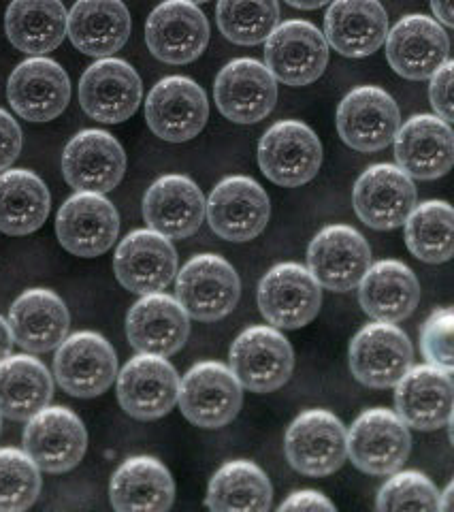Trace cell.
I'll return each instance as SVG.
<instances>
[{
	"label": "cell",
	"mask_w": 454,
	"mask_h": 512,
	"mask_svg": "<svg viewBox=\"0 0 454 512\" xmlns=\"http://www.w3.org/2000/svg\"><path fill=\"white\" fill-rule=\"evenodd\" d=\"M284 453L299 474L331 476L348 459L346 427L329 410H305L286 429Z\"/></svg>",
	"instance_id": "7a4b0ae2"
},
{
	"label": "cell",
	"mask_w": 454,
	"mask_h": 512,
	"mask_svg": "<svg viewBox=\"0 0 454 512\" xmlns=\"http://www.w3.org/2000/svg\"><path fill=\"white\" fill-rule=\"evenodd\" d=\"M391 478L380 487L376 506L384 512L395 510H414V512H435L440 504V493H437L431 478L416 470H397L388 474Z\"/></svg>",
	"instance_id": "b9f144b4"
},
{
	"label": "cell",
	"mask_w": 454,
	"mask_h": 512,
	"mask_svg": "<svg viewBox=\"0 0 454 512\" xmlns=\"http://www.w3.org/2000/svg\"><path fill=\"white\" fill-rule=\"evenodd\" d=\"M7 323L13 342L32 355H43L56 350L67 338L71 316L67 303L50 288H28L13 301Z\"/></svg>",
	"instance_id": "4dcf8cb0"
},
{
	"label": "cell",
	"mask_w": 454,
	"mask_h": 512,
	"mask_svg": "<svg viewBox=\"0 0 454 512\" xmlns=\"http://www.w3.org/2000/svg\"><path fill=\"white\" fill-rule=\"evenodd\" d=\"M131 13L122 0H77L67 18V35L81 54L111 58L131 37Z\"/></svg>",
	"instance_id": "1f68e13d"
},
{
	"label": "cell",
	"mask_w": 454,
	"mask_h": 512,
	"mask_svg": "<svg viewBox=\"0 0 454 512\" xmlns=\"http://www.w3.org/2000/svg\"><path fill=\"white\" fill-rule=\"evenodd\" d=\"M337 133L348 148L374 154L391 146L401 114L395 99L378 86H359L350 90L337 107Z\"/></svg>",
	"instance_id": "9c48e42d"
},
{
	"label": "cell",
	"mask_w": 454,
	"mask_h": 512,
	"mask_svg": "<svg viewBox=\"0 0 454 512\" xmlns=\"http://www.w3.org/2000/svg\"><path fill=\"white\" fill-rule=\"evenodd\" d=\"M307 269L316 282L333 293H348L359 286L371 265L367 239L348 224L320 229L307 248Z\"/></svg>",
	"instance_id": "e0dca14e"
},
{
	"label": "cell",
	"mask_w": 454,
	"mask_h": 512,
	"mask_svg": "<svg viewBox=\"0 0 454 512\" xmlns=\"http://www.w3.org/2000/svg\"><path fill=\"white\" fill-rule=\"evenodd\" d=\"M322 291L312 271L299 263L271 267L258 284V308L275 329H301L320 312Z\"/></svg>",
	"instance_id": "8fae6325"
},
{
	"label": "cell",
	"mask_w": 454,
	"mask_h": 512,
	"mask_svg": "<svg viewBox=\"0 0 454 512\" xmlns=\"http://www.w3.org/2000/svg\"><path fill=\"white\" fill-rule=\"evenodd\" d=\"M190 335V316L167 293L141 295L126 316V338L137 352L171 357Z\"/></svg>",
	"instance_id": "4316f807"
},
{
	"label": "cell",
	"mask_w": 454,
	"mask_h": 512,
	"mask_svg": "<svg viewBox=\"0 0 454 512\" xmlns=\"http://www.w3.org/2000/svg\"><path fill=\"white\" fill-rule=\"evenodd\" d=\"M54 395V380L45 363L32 355H9L0 361V414L11 421H28Z\"/></svg>",
	"instance_id": "d590c367"
},
{
	"label": "cell",
	"mask_w": 454,
	"mask_h": 512,
	"mask_svg": "<svg viewBox=\"0 0 454 512\" xmlns=\"http://www.w3.org/2000/svg\"><path fill=\"white\" fill-rule=\"evenodd\" d=\"M271 500L273 489L263 468L248 459H233L209 480L205 504L214 512H265Z\"/></svg>",
	"instance_id": "74e56055"
},
{
	"label": "cell",
	"mask_w": 454,
	"mask_h": 512,
	"mask_svg": "<svg viewBox=\"0 0 454 512\" xmlns=\"http://www.w3.org/2000/svg\"><path fill=\"white\" fill-rule=\"evenodd\" d=\"M205 216L218 237L243 244L267 229L271 203L256 180L248 175H231L218 182L205 201Z\"/></svg>",
	"instance_id": "8992f818"
},
{
	"label": "cell",
	"mask_w": 454,
	"mask_h": 512,
	"mask_svg": "<svg viewBox=\"0 0 454 512\" xmlns=\"http://www.w3.org/2000/svg\"><path fill=\"white\" fill-rule=\"evenodd\" d=\"M284 3L290 5V7H295V9H301V11H314V9L329 5L331 0H284Z\"/></svg>",
	"instance_id": "681fc988"
},
{
	"label": "cell",
	"mask_w": 454,
	"mask_h": 512,
	"mask_svg": "<svg viewBox=\"0 0 454 512\" xmlns=\"http://www.w3.org/2000/svg\"><path fill=\"white\" fill-rule=\"evenodd\" d=\"M141 77L120 58H99L79 79V103L96 122L120 124L137 114Z\"/></svg>",
	"instance_id": "ac0fdd59"
},
{
	"label": "cell",
	"mask_w": 454,
	"mask_h": 512,
	"mask_svg": "<svg viewBox=\"0 0 454 512\" xmlns=\"http://www.w3.org/2000/svg\"><path fill=\"white\" fill-rule=\"evenodd\" d=\"M88 431L67 406H45L30 416L24 429V451L37 468L50 474L69 472L84 459Z\"/></svg>",
	"instance_id": "7c38bea8"
},
{
	"label": "cell",
	"mask_w": 454,
	"mask_h": 512,
	"mask_svg": "<svg viewBox=\"0 0 454 512\" xmlns=\"http://www.w3.org/2000/svg\"><path fill=\"white\" fill-rule=\"evenodd\" d=\"M177 404L192 425L220 429L241 410L243 387L231 367L218 361H201L180 380Z\"/></svg>",
	"instance_id": "5b68a950"
},
{
	"label": "cell",
	"mask_w": 454,
	"mask_h": 512,
	"mask_svg": "<svg viewBox=\"0 0 454 512\" xmlns=\"http://www.w3.org/2000/svg\"><path fill=\"white\" fill-rule=\"evenodd\" d=\"M397 167L416 180H437L454 160V135L450 124L433 114L405 120L393 139Z\"/></svg>",
	"instance_id": "83f0119b"
},
{
	"label": "cell",
	"mask_w": 454,
	"mask_h": 512,
	"mask_svg": "<svg viewBox=\"0 0 454 512\" xmlns=\"http://www.w3.org/2000/svg\"><path fill=\"white\" fill-rule=\"evenodd\" d=\"M352 205L369 229L393 231L403 227L416 207V186L397 165H371L354 184Z\"/></svg>",
	"instance_id": "2e32d148"
},
{
	"label": "cell",
	"mask_w": 454,
	"mask_h": 512,
	"mask_svg": "<svg viewBox=\"0 0 454 512\" xmlns=\"http://www.w3.org/2000/svg\"><path fill=\"white\" fill-rule=\"evenodd\" d=\"M399 419L418 431H435L452 423V372L435 365H416L395 384Z\"/></svg>",
	"instance_id": "484cf974"
},
{
	"label": "cell",
	"mask_w": 454,
	"mask_h": 512,
	"mask_svg": "<svg viewBox=\"0 0 454 512\" xmlns=\"http://www.w3.org/2000/svg\"><path fill=\"white\" fill-rule=\"evenodd\" d=\"M414 348L408 335L393 323L365 325L350 342V372L365 387H395L410 370Z\"/></svg>",
	"instance_id": "5bb4252c"
},
{
	"label": "cell",
	"mask_w": 454,
	"mask_h": 512,
	"mask_svg": "<svg viewBox=\"0 0 454 512\" xmlns=\"http://www.w3.org/2000/svg\"><path fill=\"white\" fill-rule=\"evenodd\" d=\"M258 165L273 184L284 188L303 186L320 171L322 143L301 120L275 122L258 143Z\"/></svg>",
	"instance_id": "277c9868"
},
{
	"label": "cell",
	"mask_w": 454,
	"mask_h": 512,
	"mask_svg": "<svg viewBox=\"0 0 454 512\" xmlns=\"http://www.w3.org/2000/svg\"><path fill=\"white\" fill-rule=\"evenodd\" d=\"M214 99L226 120L256 124L265 120L278 103V82L263 62L237 58L220 69Z\"/></svg>",
	"instance_id": "ffe728a7"
},
{
	"label": "cell",
	"mask_w": 454,
	"mask_h": 512,
	"mask_svg": "<svg viewBox=\"0 0 454 512\" xmlns=\"http://www.w3.org/2000/svg\"><path fill=\"white\" fill-rule=\"evenodd\" d=\"M216 20L231 43L258 45L278 26L280 5L278 0H218Z\"/></svg>",
	"instance_id": "ab89813d"
},
{
	"label": "cell",
	"mask_w": 454,
	"mask_h": 512,
	"mask_svg": "<svg viewBox=\"0 0 454 512\" xmlns=\"http://www.w3.org/2000/svg\"><path fill=\"white\" fill-rule=\"evenodd\" d=\"M175 299L188 316L216 323L239 303L241 282L235 267L218 254H197L175 274Z\"/></svg>",
	"instance_id": "6da1fadb"
},
{
	"label": "cell",
	"mask_w": 454,
	"mask_h": 512,
	"mask_svg": "<svg viewBox=\"0 0 454 512\" xmlns=\"http://www.w3.org/2000/svg\"><path fill=\"white\" fill-rule=\"evenodd\" d=\"M431 9L437 22L452 28L454 26V15H452V0H431Z\"/></svg>",
	"instance_id": "7dc6e473"
},
{
	"label": "cell",
	"mask_w": 454,
	"mask_h": 512,
	"mask_svg": "<svg viewBox=\"0 0 454 512\" xmlns=\"http://www.w3.org/2000/svg\"><path fill=\"white\" fill-rule=\"evenodd\" d=\"M7 99L28 122L56 120L71 101V79L58 62L32 56L9 75Z\"/></svg>",
	"instance_id": "7402d4cb"
},
{
	"label": "cell",
	"mask_w": 454,
	"mask_h": 512,
	"mask_svg": "<svg viewBox=\"0 0 454 512\" xmlns=\"http://www.w3.org/2000/svg\"><path fill=\"white\" fill-rule=\"evenodd\" d=\"M346 436L348 457L365 474L388 476L401 470L410 457V429L393 410H365Z\"/></svg>",
	"instance_id": "ba28073f"
},
{
	"label": "cell",
	"mask_w": 454,
	"mask_h": 512,
	"mask_svg": "<svg viewBox=\"0 0 454 512\" xmlns=\"http://www.w3.org/2000/svg\"><path fill=\"white\" fill-rule=\"evenodd\" d=\"M11 348H13V335H11L9 323L0 316V361H5L11 355Z\"/></svg>",
	"instance_id": "c3c4849f"
},
{
	"label": "cell",
	"mask_w": 454,
	"mask_h": 512,
	"mask_svg": "<svg viewBox=\"0 0 454 512\" xmlns=\"http://www.w3.org/2000/svg\"><path fill=\"white\" fill-rule=\"evenodd\" d=\"M22 152V128L20 124L0 109V171H7Z\"/></svg>",
	"instance_id": "f6af8a7d"
},
{
	"label": "cell",
	"mask_w": 454,
	"mask_h": 512,
	"mask_svg": "<svg viewBox=\"0 0 454 512\" xmlns=\"http://www.w3.org/2000/svg\"><path fill=\"white\" fill-rule=\"evenodd\" d=\"M405 244L418 261L448 263L454 252V212L446 201L416 205L405 220Z\"/></svg>",
	"instance_id": "f35d334b"
},
{
	"label": "cell",
	"mask_w": 454,
	"mask_h": 512,
	"mask_svg": "<svg viewBox=\"0 0 454 512\" xmlns=\"http://www.w3.org/2000/svg\"><path fill=\"white\" fill-rule=\"evenodd\" d=\"M186 3H192V5H201V3H209V0H186Z\"/></svg>",
	"instance_id": "816d5d0a"
},
{
	"label": "cell",
	"mask_w": 454,
	"mask_h": 512,
	"mask_svg": "<svg viewBox=\"0 0 454 512\" xmlns=\"http://www.w3.org/2000/svg\"><path fill=\"white\" fill-rule=\"evenodd\" d=\"M0 416H3V414H0ZM0 427H3V425H0Z\"/></svg>",
	"instance_id": "f5cc1de1"
},
{
	"label": "cell",
	"mask_w": 454,
	"mask_h": 512,
	"mask_svg": "<svg viewBox=\"0 0 454 512\" xmlns=\"http://www.w3.org/2000/svg\"><path fill=\"white\" fill-rule=\"evenodd\" d=\"M52 210L45 182L28 169L0 173V231L22 237L39 231Z\"/></svg>",
	"instance_id": "8d00e7d4"
},
{
	"label": "cell",
	"mask_w": 454,
	"mask_h": 512,
	"mask_svg": "<svg viewBox=\"0 0 454 512\" xmlns=\"http://www.w3.org/2000/svg\"><path fill=\"white\" fill-rule=\"evenodd\" d=\"M118 233V210L99 192H75L62 203L56 216L60 246L81 259L105 254L116 244Z\"/></svg>",
	"instance_id": "9a60e30c"
},
{
	"label": "cell",
	"mask_w": 454,
	"mask_h": 512,
	"mask_svg": "<svg viewBox=\"0 0 454 512\" xmlns=\"http://www.w3.org/2000/svg\"><path fill=\"white\" fill-rule=\"evenodd\" d=\"M454 312L452 308L435 310L420 331V348L429 365L442 367L446 372L454 370V350H452Z\"/></svg>",
	"instance_id": "7bdbcfd3"
},
{
	"label": "cell",
	"mask_w": 454,
	"mask_h": 512,
	"mask_svg": "<svg viewBox=\"0 0 454 512\" xmlns=\"http://www.w3.org/2000/svg\"><path fill=\"white\" fill-rule=\"evenodd\" d=\"M452 493H454V485L450 483V485L446 487V491L440 495V504H437V510L448 512V510L452 508Z\"/></svg>",
	"instance_id": "f907efd6"
},
{
	"label": "cell",
	"mask_w": 454,
	"mask_h": 512,
	"mask_svg": "<svg viewBox=\"0 0 454 512\" xmlns=\"http://www.w3.org/2000/svg\"><path fill=\"white\" fill-rule=\"evenodd\" d=\"M118 282L135 295L160 293L177 274V252L171 239L152 229L128 233L113 256Z\"/></svg>",
	"instance_id": "cb8c5ba5"
},
{
	"label": "cell",
	"mask_w": 454,
	"mask_h": 512,
	"mask_svg": "<svg viewBox=\"0 0 454 512\" xmlns=\"http://www.w3.org/2000/svg\"><path fill=\"white\" fill-rule=\"evenodd\" d=\"M322 35L337 54L367 58L386 41L388 13L380 0H331Z\"/></svg>",
	"instance_id": "f546056e"
},
{
	"label": "cell",
	"mask_w": 454,
	"mask_h": 512,
	"mask_svg": "<svg viewBox=\"0 0 454 512\" xmlns=\"http://www.w3.org/2000/svg\"><path fill=\"white\" fill-rule=\"evenodd\" d=\"M67 18L62 0H11L5 30L15 50L45 56L67 37Z\"/></svg>",
	"instance_id": "e575fe53"
},
{
	"label": "cell",
	"mask_w": 454,
	"mask_h": 512,
	"mask_svg": "<svg viewBox=\"0 0 454 512\" xmlns=\"http://www.w3.org/2000/svg\"><path fill=\"white\" fill-rule=\"evenodd\" d=\"M386 60L403 79H429L450 54V41L442 24L423 13L405 15L386 35Z\"/></svg>",
	"instance_id": "44dd1931"
},
{
	"label": "cell",
	"mask_w": 454,
	"mask_h": 512,
	"mask_svg": "<svg viewBox=\"0 0 454 512\" xmlns=\"http://www.w3.org/2000/svg\"><path fill=\"white\" fill-rule=\"evenodd\" d=\"M41 472L26 451L0 448V512H22L37 502Z\"/></svg>",
	"instance_id": "60d3db41"
},
{
	"label": "cell",
	"mask_w": 454,
	"mask_h": 512,
	"mask_svg": "<svg viewBox=\"0 0 454 512\" xmlns=\"http://www.w3.org/2000/svg\"><path fill=\"white\" fill-rule=\"evenodd\" d=\"M329 64V43L318 26L305 20H288L273 28L265 41V67L275 82L310 86Z\"/></svg>",
	"instance_id": "52a82bcc"
},
{
	"label": "cell",
	"mask_w": 454,
	"mask_h": 512,
	"mask_svg": "<svg viewBox=\"0 0 454 512\" xmlns=\"http://www.w3.org/2000/svg\"><path fill=\"white\" fill-rule=\"evenodd\" d=\"M280 512L284 510H327V512H335V504L327 498V495H322L318 491L312 489H305V491H295L293 495H288V498L278 506Z\"/></svg>",
	"instance_id": "bcb514c9"
},
{
	"label": "cell",
	"mask_w": 454,
	"mask_h": 512,
	"mask_svg": "<svg viewBox=\"0 0 454 512\" xmlns=\"http://www.w3.org/2000/svg\"><path fill=\"white\" fill-rule=\"evenodd\" d=\"M452 73H454V62L446 60L440 69H437L429 79V99L435 109V116L444 120L446 124H452Z\"/></svg>",
	"instance_id": "ee69618b"
},
{
	"label": "cell",
	"mask_w": 454,
	"mask_h": 512,
	"mask_svg": "<svg viewBox=\"0 0 454 512\" xmlns=\"http://www.w3.org/2000/svg\"><path fill=\"white\" fill-rule=\"evenodd\" d=\"M143 218L148 229L169 239L192 237L205 218V197L188 175H162L145 192Z\"/></svg>",
	"instance_id": "f1b7e54d"
},
{
	"label": "cell",
	"mask_w": 454,
	"mask_h": 512,
	"mask_svg": "<svg viewBox=\"0 0 454 512\" xmlns=\"http://www.w3.org/2000/svg\"><path fill=\"white\" fill-rule=\"evenodd\" d=\"M209 118L205 90L184 75L160 79L145 101V122L150 131L169 143L197 137Z\"/></svg>",
	"instance_id": "4fadbf2b"
},
{
	"label": "cell",
	"mask_w": 454,
	"mask_h": 512,
	"mask_svg": "<svg viewBox=\"0 0 454 512\" xmlns=\"http://www.w3.org/2000/svg\"><path fill=\"white\" fill-rule=\"evenodd\" d=\"M109 500L118 512H165L175 500L173 476L156 457H128L111 476Z\"/></svg>",
	"instance_id": "d6a6232c"
},
{
	"label": "cell",
	"mask_w": 454,
	"mask_h": 512,
	"mask_svg": "<svg viewBox=\"0 0 454 512\" xmlns=\"http://www.w3.org/2000/svg\"><path fill=\"white\" fill-rule=\"evenodd\" d=\"M126 171L120 141L99 128L77 133L62 152V175L77 192H111Z\"/></svg>",
	"instance_id": "603a6c76"
},
{
	"label": "cell",
	"mask_w": 454,
	"mask_h": 512,
	"mask_svg": "<svg viewBox=\"0 0 454 512\" xmlns=\"http://www.w3.org/2000/svg\"><path fill=\"white\" fill-rule=\"evenodd\" d=\"M229 363L241 387L252 393H273L293 376L295 350L275 327L254 325L237 335Z\"/></svg>",
	"instance_id": "3957f363"
},
{
	"label": "cell",
	"mask_w": 454,
	"mask_h": 512,
	"mask_svg": "<svg viewBox=\"0 0 454 512\" xmlns=\"http://www.w3.org/2000/svg\"><path fill=\"white\" fill-rule=\"evenodd\" d=\"M54 376L62 391L73 397H99L118 376L116 350L96 331L67 335L56 348Z\"/></svg>",
	"instance_id": "30bf717a"
},
{
	"label": "cell",
	"mask_w": 454,
	"mask_h": 512,
	"mask_svg": "<svg viewBox=\"0 0 454 512\" xmlns=\"http://www.w3.org/2000/svg\"><path fill=\"white\" fill-rule=\"evenodd\" d=\"M363 312L380 323H401L416 310L420 284L414 271L401 261H378L369 265L359 282Z\"/></svg>",
	"instance_id": "836d02e7"
},
{
	"label": "cell",
	"mask_w": 454,
	"mask_h": 512,
	"mask_svg": "<svg viewBox=\"0 0 454 512\" xmlns=\"http://www.w3.org/2000/svg\"><path fill=\"white\" fill-rule=\"evenodd\" d=\"M145 43L154 58L167 64L197 60L209 43V22L199 5L165 0L145 22Z\"/></svg>",
	"instance_id": "d4e9b609"
},
{
	"label": "cell",
	"mask_w": 454,
	"mask_h": 512,
	"mask_svg": "<svg viewBox=\"0 0 454 512\" xmlns=\"http://www.w3.org/2000/svg\"><path fill=\"white\" fill-rule=\"evenodd\" d=\"M118 378V402L122 410L137 421H156L177 404L180 376L167 357L145 355L128 361Z\"/></svg>",
	"instance_id": "d6986e66"
}]
</instances>
